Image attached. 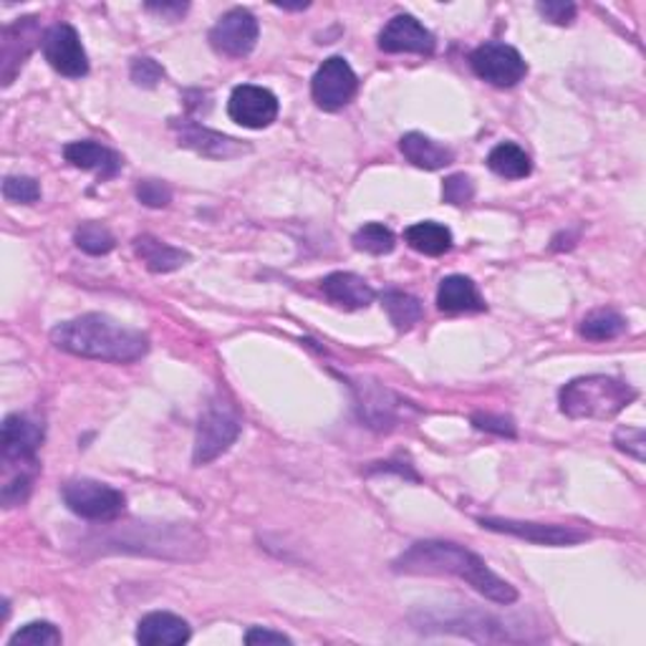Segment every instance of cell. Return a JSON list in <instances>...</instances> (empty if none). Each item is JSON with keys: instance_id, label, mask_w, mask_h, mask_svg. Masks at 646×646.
Returning <instances> with one entry per match:
<instances>
[{"instance_id": "4316f807", "label": "cell", "mask_w": 646, "mask_h": 646, "mask_svg": "<svg viewBox=\"0 0 646 646\" xmlns=\"http://www.w3.org/2000/svg\"><path fill=\"white\" fill-rule=\"evenodd\" d=\"M395 233L381 223H366L354 233V248L369 252V256H387L395 250Z\"/></svg>"}, {"instance_id": "4fadbf2b", "label": "cell", "mask_w": 646, "mask_h": 646, "mask_svg": "<svg viewBox=\"0 0 646 646\" xmlns=\"http://www.w3.org/2000/svg\"><path fill=\"white\" fill-rule=\"evenodd\" d=\"M172 129L177 132L179 146H187V150L198 152L202 157L233 160V157H240L245 152H250V144H243L240 139L212 132V129L202 127L192 119H172Z\"/></svg>"}, {"instance_id": "30bf717a", "label": "cell", "mask_w": 646, "mask_h": 646, "mask_svg": "<svg viewBox=\"0 0 646 646\" xmlns=\"http://www.w3.org/2000/svg\"><path fill=\"white\" fill-rule=\"evenodd\" d=\"M40 48H44V56L51 63V69L59 71L61 77L81 79L89 73L86 51L81 46L77 28L69 26V23H56V26L48 28L44 40H40Z\"/></svg>"}, {"instance_id": "d590c367", "label": "cell", "mask_w": 646, "mask_h": 646, "mask_svg": "<svg viewBox=\"0 0 646 646\" xmlns=\"http://www.w3.org/2000/svg\"><path fill=\"white\" fill-rule=\"evenodd\" d=\"M472 424H475L478 430H485V432H495V435L501 437H515L518 432H515V422L510 420V416H501V414H475L472 416Z\"/></svg>"}, {"instance_id": "8fae6325", "label": "cell", "mask_w": 646, "mask_h": 646, "mask_svg": "<svg viewBox=\"0 0 646 646\" xmlns=\"http://www.w3.org/2000/svg\"><path fill=\"white\" fill-rule=\"evenodd\" d=\"M480 526L495 533H505L520 541L536 543V545H576L584 543L588 533L574 526H553V522H526V520H510V518H480Z\"/></svg>"}, {"instance_id": "d6a6232c", "label": "cell", "mask_w": 646, "mask_h": 646, "mask_svg": "<svg viewBox=\"0 0 646 646\" xmlns=\"http://www.w3.org/2000/svg\"><path fill=\"white\" fill-rule=\"evenodd\" d=\"M613 445H616L621 453L632 455L634 460L644 462L646 453H644V430L642 427H619L616 435H613Z\"/></svg>"}, {"instance_id": "7402d4cb", "label": "cell", "mask_w": 646, "mask_h": 646, "mask_svg": "<svg viewBox=\"0 0 646 646\" xmlns=\"http://www.w3.org/2000/svg\"><path fill=\"white\" fill-rule=\"evenodd\" d=\"M399 150L404 157L420 169H443L455 162V152L447 150L445 144H437L435 139L424 137L420 132H409L399 139Z\"/></svg>"}, {"instance_id": "ac0fdd59", "label": "cell", "mask_w": 646, "mask_h": 646, "mask_svg": "<svg viewBox=\"0 0 646 646\" xmlns=\"http://www.w3.org/2000/svg\"><path fill=\"white\" fill-rule=\"evenodd\" d=\"M63 157L71 162L73 167L94 172L99 179H111L117 177L121 167H125V160L119 157L117 152L109 150L99 142H71L63 146Z\"/></svg>"}, {"instance_id": "44dd1931", "label": "cell", "mask_w": 646, "mask_h": 646, "mask_svg": "<svg viewBox=\"0 0 646 646\" xmlns=\"http://www.w3.org/2000/svg\"><path fill=\"white\" fill-rule=\"evenodd\" d=\"M437 306L447 314H470V310H485V301L470 278L447 275L437 289Z\"/></svg>"}, {"instance_id": "f1b7e54d", "label": "cell", "mask_w": 646, "mask_h": 646, "mask_svg": "<svg viewBox=\"0 0 646 646\" xmlns=\"http://www.w3.org/2000/svg\"><path fill=\"white\" fill-rule=\"evenodd\" d=\"M61 644V632L48 621H31L23 629H19L8 646H59Z\"/></svg>"}, {"instance_id": "e575fe53", "label": "cell", "mask_w": 646, "mask_h": 646, "mask_svg": "<svg viewBox=\"0 0 646 646\" xmlns=\"http://www.w3.org/2000/svg\"><path fill=\"white\" fill-rule=\"evenodd\" d=\"M538 13L543 15L545 21L555 23V26H568L576 19V5L563 3V0H548V3H538Z\"/></svg>"}, {"instance_id": "836d02e7", "label": "cell", "mask_w": 646, "mask_h": 646, "mask_svg": "<svg viewBox=\"0 0 646 646\" xmlns=\"http://www.w3.org/2000/svg\"><path fill=\"white\" fill-rule=\"evenodd\" d=\"M162 79H165V69L154 59H150V56H139V59L132 61V81L137 86L152 89L157 86Z\"/></svg>"}, {"instance_id": "5b68a950", "label": "cell", "mask_w": 646, "mask_h": 646, "mask_svg": "<svg viewBox=\"0 0 646 646\" xmlns=\"http://www.w3.org/2000/svg\"><path fill=\"white\" fill-rule=\"evenodd\" d=\"M240 416L235 414V409L231 404H225L223 399H212L200 416L192 462L200 468V465L218 460V457L227 453V449L235 445V439L240 437Z\"/></svg>"}, {"instance_id": "5bb4252c", "label": "cell", "mask_w": 646, "mask_h": 646, "mask_svg": "<svg viewBox=\"0 0 646 646\" xmlns=\"http://www.w3.org/2000/svg\"><path fill=\"white\" fill-rule=\"evenodd\" d=\"M40 38L38 19L28 15V19H19L11 26L3 28L0 34V67H3V86H11L15 73L23 69V63L34 51Z\"/></svg>"}, {"instance_id": "83f0119b", "label": "cell", "mask_w": 646, "mask_h": 646, "mask_svg": "<svg viewBox=\"0 0 646 646\" xmlns=\"http://www.w3.org/2000/svg\"><path fill=\"white\" fill-rule=\"evenodd\" d=\"M73 240H77L79 250L89 252V256H106V252H111L114 248H117V238H114L109 227L102 225V223L79 225Z\"/></svg>"}, {"instance_id": "484cf974", "label": "cell", "mask_w": 646, "mask_h": 646, "mask_svg": "<svg viewBox=\"0 0 646 646\" xmlns=\"http://www.w3.org/2000/svg\"><path fill=\"white\" fill-rule=\"evenodd\" d=\"M381 306L399 331H409L414 324H420L424 316L420 298L409 296L404 291H387L381 296Z\"/></svg>"}, {"instance_id": "7a4b0ae2", "label": "cell", "mask_w": 646, "mask_h": 646, "mask_svg": "<svg viewBox=\"0 0 646 646\" xmlns=\"http://www.w3.org/2000/svg\"><path fill=\"white\" fill-rule=\"evenodd\" d=\"M51 343L67 354L114 364L137 362L150 351L146 333L129 329L104 314H84L54 326Z\"/></svg>"}, {"instance_id": "52a82bcc", "label": "cell", "mask_w": 646, "mask_h": 646, "mask_svg": "<svg viewBox=\"0 0 646 646\" xmlns=\"http://www.w3.org/2000/svg\"><path fill=\"white\" fill-rule=\"evenodd\" d=\"M470 67L482 81L501 89L520 84L528 73V63L518 48L501 44V40H488V44L478 46L470 56Z\"/></svg>"}, {"instance_id": "ba28073f", "label": "cell", "mask_w": 646, "mask_h": 646, "mask_svg": "<svg viewBox=\"0 0 646 646\" xmlns=\"http://www.w3.org/2000/svg\"><path fill=\"white\" fill-rule=\"evenodd\" d=\"M260 26L248 8H231L215 26L210 28V46L227 59H243L252 54L258 44Z\"/></svg>"}, {"instance_id": "4dcf8cb0", "label": "cell", "mask_w": 646, "mask_h": 646, "mask_svg": "<svg viewBox=\"0 0 646 646\" xmlns=\"http://www.w3.org/2000/svg\"><path fill=\"white\" fill-rule=\"evenodd\" d=\"M3 195L11 202L34 204L40 198V187L34 177H5Z\"/></svg>"}, {"instance_id": "7c38bea8", "label": "cell", "mask_w": 646, "mask_h": 646, "mask_svg": "<svg viewBox=\"0 0 646 646\" xmlns=\"http://www.w3.org/2000/svg\"><path fill=\"white\" fill-rule=\"evenodd\" d=\"M227 114H231L235 125L245 129H266L278 117V99L271 89L243 84L233 89L231 102H227Z\"/></svg>"}, {"instance_id": "d6986e66", "label": "cell", "mask_w": 646, "mask_h": 646, "mask_svg": "<svg viewBox=\"0 0 646 646\" xmlns=\"http://www.w3.org/2000/svg\"><path fill=\"white\" fill-rule=\"evenodd\" d=\"M324 296L341 308H366L374 304L376 291L362 275L337 271L321 281Z\"/></svg>"}, {"instance_id": "e0dca14e", "label": "cell", "mask_w": 646, "mask_h": 646, "mask_svg": "<svg viewBox=\"0 0 646 646\" xmlns=\"http://www.w3.org/2000/svg\"><path fill=\"white\" fill-rule=\"evenodd\" d=\"M190 636V624L169 611H152L137 624V642L144 646H179Z\"/></svg>"}, {"instance_id": "9c48e42d", "label": "cell", "mask_w": 646, "mask_h": 646, "mask_svg": "<svg viewBox=\"0 0 646 646\" xmlns=\"http://www.w3.org/2000/svg\"><path fill=\"white\" fill-rule=\"evenodd\" d=\"M356 89L359 79L343 56H331V59H326L314 73V81H310L314 102L326 111H337L341 106H347L354 99Z\"/></svg>"}, {"instance_id": "3957f363", "label": "cell", "mask_w": 646, "mask_h": 646, "mask_svg": "<svg viewBox=\"0 0 646 646\" xmlns=\"http://www.w3.org/2000/svg\"><path fill=\"white\" fill-rule=\"evenodd\" d=\"M636 399L632 384L607 374L578 376L559 391L561 412L571 420H611Z\"/></svg>"}, {"instance_id": "8d00e7d4", "label": "cell", "mask_w": 646, "mask_h": 646, "mask_svg": "<svg viewBox=\"0 0 646 646\" xmlns=\"http://www.w3.org/2000/svg\"><path fill=\"white\" fill-rule=\"evenodd\" d=\"M245 644L256 646V644H291V636H285L281 632H268L263 626H252L248 634H245Z\"/></svg>"}, {"instance_id": "2e32d148", "label": "cell", "mask_w": 646, "mask_h": 646, "mask_svg": "<svg viewBox=\"0 0 646 646\" xmlns=\"http://www.w3.org/2000/svg\"><path fill=\"white\" fill-rule=\"evenodd\" d=\"M356 391V407L359 416L374 430H391L395 427L399 409H402V399L391 395L389 389L379 387V384H354Z\"/></svg>"}, {"instance_id": "d4e9b609", "label": "cell", "mask_w": 646, "mask_h": 646, "mask_svg": "<svg viewBox=\"0 0 646 646\" xmlns=\"http://www.w3.org/2000/svg\"><path fill=\"white\" fill-rule=\"evenodd\" d=\"M626 331V318L613 308H599L584 316L578 333L588 341H611Z\"/></svg>"}, {"instance_id": "277c9868", "label": "cell", "mask_w": 646, "mask_h": 646, "mask_svg": "<svg viewBox=\"0 0 646 646\" xmlns=\"http://www.w3.org/2000/svg\"><path fill=\"white\" fill-rule=\"evenodd\" d=\"M44 443V424L28 414H11L3 422L5 480L36 478L38 447Z\"/></svg>"}, {"instance_id": "1f68e13d", "label": "cell", "mask_w": 646, "mask_h": 646, "mask_svg": "<svg viewBox=\"0 0 646 646\" xmlns=\"http://www.w3.org/2000/svg\"><path fill=\"white\" fill-rule=\"evenodd\" d=\"M472 198H475V185H472V179L468 175H453V177L445 179V185H443V200L445 202L462 208V204H470Z\"/></svg>"}, {"instance_id": "603a6c76", "label": "cell", "mask_w": 646, "mask_h": 646, "mask_svg": "<svg viewBox=\"0 0 646 646\" xmlns=\"http://www.w3.org/2000/svg\"><path fill=\"white\" fill-rule=\"evenodd\" d=\"M404 240L409 248L432 258L445 256V252L453 248V233H449V227L435 223V220H424V223L409 225L404 231Z\"/></svg>"}, {"instance_id": "6da1fadb", "label": "cell", "mask_w": 646, "mask_h": 646, "mask_svg": "<svg viewBox=\"0 0 646 646\" xmlns=\"http://www.w3.org/2000/svg\"><path fill=\"white\" fill-rule=\"evenodd\" d=\"M397 574L404 576H455L470 584L485 599L510 607L518 601V591L508 580L488 568L478 553L465 545L449 541H420L409 545L399 559L391 563Z\"/></svg>"}, {"instance_id": "9a60e30c", "label": "cell", "mask_w": 646, "mask_h": 646, "mask_svg": "<svg viewBox=\"0 0 646 646\" xmlns=\"http://www.w3.org/2000/svg\"><path fill=\"white\" fill-rule=\"evenodd\" d=\"M437 40L422 26L414 15L399 13L391 19L379 34V48L384 54H435Z\"/></svg>"}, {"instance_id": "f546056e", "label": "cell", "mask_w": 646, "mask_h": 646, "mask_svg": "<svg viewBox=\"0 0 646 646\" xmlns=\"http://www.w3.org/2000/svg\"><path fill=\"white\" fill-rule=\"evenodd\" d=\"M137 200L146 208H167L172 202V187L162 179H139L137 183Z\"/></svg>"}, {"instance_id": "8992f818", "label": "cell", "mask_w": 646, "mask_h": 646, "mask_svg": "<svg viewBox=\"0 0 646 646\" xmlns=\"http://www.w3.org/2000/svg\"><path fill=\"white\" fill-rule=\"evenodd\" d=\"M63 503L86 520H114L125 513L127 497L121 490L99 480H71L63 485Z\"/></svg>"}, {"instance_id": "cb8c5ba5", "label": "cell", "mask_w": 646, "mask_h": 646, "mask_svg": "<svg viewBox=\"0 0 646 646\" xmlns=\"http://www.w3.org/2000/svg\"><path fill=\"white\" fill-rule=\"evenodd\" d=\"M488 167L503 179H522L530 175V169H533L528 152L515 142L497 144L495 150L488 154Z\"/></svg>"}, {"instance_id": "ffe728a7", "label": "cell", "mask_w": 646, "mask_h": 646, "mask_svg": "<svg viewBox=\"0 0 646 646\" xmlns=\"http://www.w3.org/2000/svg\"><path fill=\"white\" fill-rule=\"evenodd\" d=\"M134 252L146 266V271L152 273H172L185 263H190V252L175 248V245L169 243H162L160 238H154V235H137Z\"/></svg>"}, {"instance_id": "74e56055", "label": "cell", "mask_w": 646, "mask_h": 646, "mask_svg": "<svg viewBox=\"0 0 646 646\" xmlns=\"http://www.w3.org/2000/svg\"><path fill=\"white\" fill-rule=\"evenodd\" d=\"M144 8L150 13L162 15L165 21H179L187 13V8H190V5H187V3H146Z\"/></svg>"}]
</instances>
